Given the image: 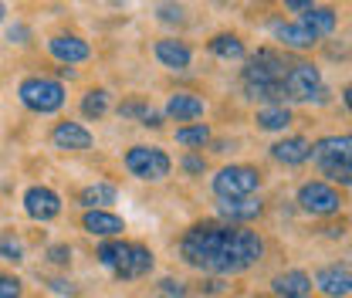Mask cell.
Wrapping results in <instances>:
<instances>
[{
  "instance_id": "obj_1",
  "label": "cell",
  "mask_w": 352,
  "mask_h": 298,
  "mask_svg": "<svg viewBox=\"0 0 352 298\" xmlns=\"http://www.w3.org/2000/svg\"><path fill=\"white\" fill-rule=\"evenodd\" d=\"M179 255L186 264L210 275H241L264 255V241L254 231L234 224H197L183 234Z\"/></svg>"
},
{
  "instance_id": "obj_2",
  "label": "cell",
  "mask_w": 352,
  "mask_h": 298,
  "mask_svg": "<svg viewBox=\"0 0 352 298\" xmlns=\"http://www.w3.org/2000/svg\"><path fill=\"white\" fill-rule=\"evenodd\" d=\"M281 85H285L288 102H325L329 98V92L322 88L318 68L308 65V61H292V68H288Z\"/></svg>"
},
{
  "instance_id": "obj_3",
  "label": "cell",
  "mask_w": 352,
  "mask_h": 298,
  "mask_svg": "<svg viewBox=\"0 0 352 298\" xmlns=\"http://www.w3.org/2000/svg\"><path fill=\"white\" fill-rule=\"evenodd\" d=\"M17 95H21V102L31 112H41V116H51V112H58L65 105V85L54 82V78H41V75L24 78L21 88H17Z\"/></svg>"
},
{
  "instance_id": "obj_4",
  "label": "cell",
  "mask_w": 352,
  "mask_h": 298,
  "mask_svg": "<svg viewBox=\"0 0 352 298\" xmlns=\"http://www.w3.org/2000/svg\"><path fill=\"white\" fill-rule=\"evenodd\" d=\"M126 167L139 180H163L173 170V160L160 149V146H132L126 153Z\"/></svg>"
},
{
  "instance_id": "obj_5",
  "label": "cell",
  "mask_w": 352,
  "mask_h": 298,
  "mask_svg": "<svg viewBox=\"0 0 352 298\" xmlns=\"http://www.w3.org/2000/svg\"><path fill=\"white\" fill-rule=\"evenodd\" d=\"M258 187H261V173L254 167H223L214 176L217 200H223V197H254Z\"/></svg>"
},
{
  "instance_id": "obj_6",
  "label": "cell",
  "mask_w": 352,
  "mask_h": 298,
  "mask_svg": "<svg viewBox=\"0 0 352 298\" xmlns=\"http://www.w3.org/2000/svg\"><path fill=\"white\" fill-rule=\"evenodd\" d=\"M298 204H302V211L311 213V217H329V213H339L342 197H339V190H332L329 183L311 180V183H302V190H298Z\"/></svg>"
},
{
  "instance_id": "obj_7",
  "label": "cell",
  "mask_w": 352,
  "mask_h": 298,
  "mask_svg": "<svg viewBox=\"0 0 352 298\" xmlns=\"http://www.w3.org/2000/svg\"><path fill=\"white\" fill-rule=\"evenodd\" d=\"M318 163V170H329V167H346L352 160V139L349 136H325L318 142H311V156Z\"/></svg>"
},
{
  "instance_id": "obj_8",
  "label": "cell",
  "mask_w": 352,
  "mask_h": 298,
  "mask_svg": "<svg viewBox=\"0 0 352 298\" xmlns=\"http://www.w3.org/2000/svg\"><path fill=\"white\" fill-rule=\"evenodd\" d=\"M24 211L31 220H54L61 213V197L51 187H31L24 193Z\"/></svg>"
},
{
  "instance_id": "obj_9",
  "label": "cell",
  "mask_w": 352,
  "mask_h": 298,
  "mask_svg": "<svg viewBox=\"0 0 352 298\" xmlns=\"http://www.w3.org/2000/svg\"><path fill=\"white\" fill-rule=\"evenodd\" d=\"M112 271H116V278H122V281H135V278H142V275L153 271V251H149L146 244H129L126 255L119 257V264H116Z\"/></svg>"
},
{
  "instance_id": "obj_10",
  "label": "cell",
  "mask_w": 352,
  "mask_h": 298,
  "mask_svg": "<svg viewBox=\"0 0 352 298\" xmlns=\"http://www.w3.org/2000/svg\"><path fill=\"white\" fill-rule=\"evenodd\" d=\"M261 211V200H254V197H223V200H217V213L223 220H230L234 227L248 224V220H258Z\"/></svg>"
},
{
  "instance_id": "obj_11",
  "label": "cell",
  "mask_w": 352,
  "mask_h": 298,
  "mask_svg": "<svg viewBox=\"0 0 352 298\" xmlns=\"http://www.w3.org/2000/svg\"><path fill=\"white\" fill-rule=\"evenodd\" d=\"M47 51H51L61 65H78V61H85L88 54H91L88 41L78 38V34H54V38L47 41Z\"/></svg>"
},
{
  "instance_id": "obj_12",
  "label": "cell",
  "mask_w": 352,
  "mask_h": 298,
  "mask_svg": "<svg viewBox=\"0 0 352 298\" xmlns=\"http://www.w3.org/2000/svg\"><path fill=\"white\" fill-rule=\"evenodd\" d=\"M315 285H318V292H325V295L346 298L352 292L349 264H329V268H322V271L315 275Z\"/></svg>"
},
{
  "instance_id": "obj_13",
  "label": "cell",
  "mask_w": 352,
  "mask_h": 298,
  "mask_svg": "<svg viewBox=\"0 0 352 298\" xmlns=\"http://www.w3.org/2000/svg\"><path fill=\"white\" fill-rule=\"evenodd\" d=\"M308 156H311V142L305 136H285L281 142L271 146V160H278L285 167H302Z\"/></svg>"
},
{
  "instance_id": "obj_14",
  "label": "cell",
  "mask_w": 352,
  "mask_h": 298,
  "mask_svg": "<svg viewBox=\"0 0 352 298\" xmlns=\"http://www.w3.org/2000/svg\"><path fill=\"white\" fill-rule=\"evenodd\" d=\"M51 142L58 146V149H72V153H82L91 146V132L85 126H78V123H58L54 132H51Z\"/></svg>"
},
{
  "instance_id": "obj_15",
  "label": "cell",
  "mask_w": 352,
  "mask_h": 298,
  "mask_svg": "<svg viewBox=\"0 0 352 298\" xmlns=\"http://www.w3.org/2000/svg\"><path fill=\"white\" fill-rule=\"evenodd\" d=\"M82 227H85L88 234H98V237H116V234L126 231V220L112 211H85Z\"/></svg>"
},
{
  "instance_id": "obj_16",
  "label": "cell",
  "mask_w": 352,
  "mask_h": 298,
  "mask_svg": "<svg viewBox=\"0 0 352 298\" xmlns=\"http://www.w3.org/2000/svg\"><path fill=\"white\" fill-rule=\"evenodd\" d=\"M166 116L176 119V123H193V119L204 116V98L193 95V92H179L166 102Z\"/></svg>"
},
{
  "instance_id": "obj_17",
  "label": "cell",
  "mask_w": 352,
  "mask_h": 298,
  "mask_svg": "<svg viewBox=\"0 0 352 298\" xmlns=\"http://www.w3.org/2000/svg\"><path fill=\"white\" fill-rule=\"evenodd\" d=\"M302 28L318 41V38H325L339 28V14L332 7H311L308 14H302Z\"/></svg>"
},
{
  "instance_id": "obj_18",
  "label": "cell",
  "mask_w": 352,
  "mask_h": 298,
  "mask_svg": "<svg viewBox=\"0 0 352 298\" xmlns=\"http://www.w3.org/2000/svg\"><path fill=\"white\" fill-rule=\"evenodd\" d=\"M271 288H274V295L281 298H308L311 295V278L305 271H285V275H278L271 281Z\"/></svg>"
},
{
  "instance_id": "obj_19",
  "label": "cell",
  "mask_w": 352,
  "mask_h": 298,
  "mask_svg": "<svg viewBox=\"0 0 352 298\" xmlns=\"http://www.w3.org/2000/svg\"><path fill=\"white\" fill-rule=\"evenodd\" d=\"M156 58H160V65H166V68H173V72H183V68H190V61H193V51L186 47L183 41H156Z\"/></svg>"
},
{
  "instance_id": "obj_20",
  "label": "cell",
  "mask_w": 352,
  "mask_h": 298,
  "mask_svg": "<svg viewBox=\"0 0 352 298\" xmlns=\"http://www.w3.org/2000/svg\"><path fill=\"white\" fill-rule=\"evenodd\" d=\"M78 204H85V211H109V204H116V187L112 183H88L78 193Z\"/></svg>"
},
{
  "instance_id": "obj_21",
  "label": "cell",
  "mask_w": 352,
  "mask_h": 298,
  "mask_svg": "<svg viewBox=\"0 0 352 298\" xmlns=\"http://www.w3.org/2000/svg\"><path fill=\"white\" fill-rule=\"evenodd\" d=\"M274 38L285 47H295V51H308L315 44V38L308 34L302 24H274Z\"/></svg>"
},
{
  "instance_id": "obj_22",
  "label": "cell",
  "mask_w": 352,
  "mask_h": 298,
  "mask_svg": "<svg viewBox=\"0 0 352 298\" xmlns=\"http://www.w3.org/2000/svg\"><path fill=\"white\" fill-rule=\"evenodd\" d=\"M258 126L267 129V132H281V129L292 126V112L285 105H264L258 112Z\"/></svg>"
},
{
  "instance_id": "obj_23",
  "label": "cell",
  "mask_w": 352,
  "mask_h": 298,
  "mask_svg": "<svg viewBox=\"0 0 352 298\" xmlns=\"http://www.w3.org/2000/svg\"><path fill=\"white\" fill-rule=\"evenodd\" d=\"M210 54H217L223 61H237V58H244V41L237 34H217L210 41Z\"/></svg>"
},
{
  "instance_id": "obj_24",
  "label": "cell",
  "mask_w": 352,
  "mask_h": 298,
  "mask_svg": "<svg viewBox=\"0 0 352 298\" xmlns=\"http://www.w3.org/2000/svg\"><path fill=\"white\" fill-rule=\"evenodd\" d=\"M105 112H109V92L105 88H95L82 98V116L85 119H102Z\"/></svg>"
},
{
  "instance_id": "obj_25",
  "label": "cell",
  "mask_w": 352,
  "mask_h": 298,
  "mask_svg": "<svg viewBox=\"0 0 352 298\" xmlns=\"http://www.w3.org/2000/svg\"><path fill=\"white\" fill-rule=\"evenodd\" d=\"M176 142L179 146H207L210 142V129L204 126V123L183 126V129H176Z\"/></svg>"
},
{
  "instance_id": "obj_26",
  "label": "cell",
  "mask_w": 352,
  "mask_h": 298,
  "mask_svg": "<svg viewBox=\"0 0 352 298\" xmlns=\"http://www.w3.org/2000/svg\"><path fill=\"white\" fill-rule=\"evenodd\" d=\"M126 248H129L126 241H105V244L98 248V261H102L105 268H116V264H119V257L126 255Z\"/></svg>"
},
{
  "instance_id": "obj_27",
  "label": "cell",
  "mask_w": 352,
  "mask_h": 298,
  "mask_svg": "<svg viewBox=\"0 0 352 298\" xmlns=\"http://www.w3.org/2000/svg\"><path fill=\"white\" fill-rule=\"evenodd\" d=\"M146 112H149V105L142 98H129V102L119 105V116L122 119H146Z\"/></svg>"
},
{
  "instance_id": "obj_28",
  "label": "cell",
  "mask_w": 352,
  "mask_h": 298,
  "mask_svg": "<svg viewBox=\"0 0 352 298\" xmlns=\"http://www.w3.org/2000/svg\"><path fill=\"white\" fill-rule=\"evenodd\" d=\"M0 255L7 257V261H24V244L17 241V237H0Z\"/></svg>"
},
{
  "instance_id": "obj_29",
  "label": "cell",
  "mask_w": 352,
  "mask_h": 298,
  "mask_svg": "<svg viewBox=\"0 0 352 298\" xmlns=\"http://www.w3.org/2000/svg\"><path fill=\"white\" fill-rule=\"evenodd\" d=\"M0 298H21V281L10 275H0Z\"/></svg>"
},
{
  "instance_id": "obj_30",
  "label": "cell",
  "mask_w": 352,
  "mask_h": 298,
  "mask_svg": "<svg viewBox=\"0 0 352 298\" xmlns=\"http://www.w3.org/2000/svg\"><path fill=\"white\" fill-rule=\"evenodd\" d=\"M47 257H51L54 264H68V261H72V248H65V244H54V248H47Z\"/></svg>"
},
{
  "instance_id": "obj_31",
  "label": "cell",
  "mask_w": 352,
  "mask_h": 298,
  "mask_svg": "<svg viewBox=\"0 0 352 298\" xmlns=\"http://www.w3.org/2000/svg\"><path fill=\"white\" fill-rule=\"evenodd\" d=\"M160 17H163V21H166V24H179V21H183V10H179V7H173V3H163V7H160Z\"/></svg>"
},
{
  "instance_id": "obj_32",
  "label": "cell",
  "mask_w": 352,
  "mask_h": 298,
  "mask_svg": "<svg viewBox=\"0 0 352 298\" xmlns=\"http://www.w3.org/2000/svg\"><path fill=\"white\" fill-rule=\"evenodd\" d=\"M281 3H285V7L292 10V14H308V10L315 7L311 0H281Z\"/></svg>"
},
{
  "instance_id": "obj_33",
  "label": "cell",
  "mask_w": 352,
  "mask_h": 298,
  "mask_svg": "<svg viewBox=\"0 0 352 298\" xmlns=\"http://www.w3.org/2000/svg\"><path fill=\"white\" fill-rule=\"evenodd\" d=\"M183 170L186 173H204V156H183Z\"/></svg>"
},
{
  "instance_id": "obj_34",
  "label": "cell",
  "mask_w": 352,
  "mask_h": 298,
  "mask_svg": "<svg viewBox=\"0 0 352 298\" xmlns=\"http://www.w3.org/2000/svg\"><path fill=\"white\" fill-rule=\"evenodd\" d=\"M28 38H31V31H28L24 24H17V28H10V31H7V41H17V44H24V41H28Z\"/></svg>"
},
{
  "instance_id": "obj_35",
  "label": "cell",
  "mask_w": 352,
  "mask_h": 298,
  "mask_svg": "<svg viewBox=\"0 0 352 298\" xmlns=\"http://www.w3.org/2000/svg\"><path fill=\"white\" fill-rule=\"evenodd\" d=\"M142 126H149V129H160V126H163V116L149 109V112H146V119H142Z\"/></svg>"
},
{
  "instance_id": "obj_36",
  "label": "cell",
  "mask_w": 352,
  "mask_h": 298,
  "mask_svg": "<svg viewBox=\"0 0 352 298\" xmlns=\"http://www.w3.org/2000/svg\"><path fill=\"white\" fill-rule=\"evenodd\" d=\"M160 298H186V295H170V292H163V295Z\"/></svg>"
},
{
  "instance_id": "obj_37",
  "label": "cell",
  "mask_w": 352,
  "mask_h": 298,
  "mask_svg": "<svg viewBox=\"0 0 352 298\" xmlns=\"http://www.w3.org/2000/svg\"><path fill=\"white\" fill-rule=\"evenodd\" d=\"M3 14H7V7H3V3H0V21H3Z\"/></svg>"
}]
</instances>
